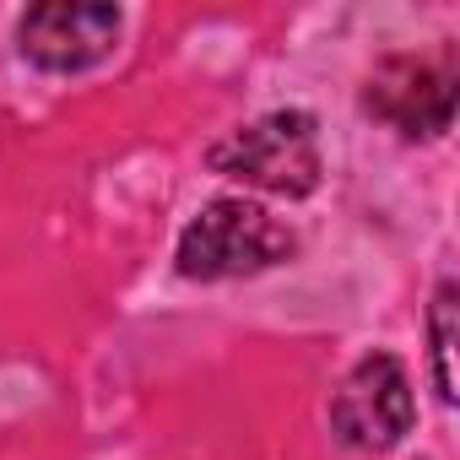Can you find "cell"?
I'll list each match as a JSON object with an SVG mask.
<instances>
[{
  "label": "cell",
  "instance_id": "cell-1",
  "mask_svg": "<svg viewBox=\"0 0 460 460\" xmlns=\"http://www.w3.org/2000/svg\"><path fill=\"white\" fill-rule=\"evenodd\" d=\"M298 250L293 227L277 222L266 206L255 200H211L200 206V217L184 227L179 239V271L195 282H217V277H250L266 271L277 261H288Z\"/></svg>",
  "mask_w": 460,
  "mask_h": 460
},
{
  "label": "cell",
  "instance_id": "cell-2",
  "mask_svg": "<svg viewBox=\"0 0 460 460\" xmlns=\"http://www.w3.org/2000/svg\"><path fill=\"white\" fill-rule=\"evenodd\" d=\"M206 163L222 179H239V184L298 200L320 184V136H314L309 114L282 109V114H266V119L234 130L227 141H217L206 152Z\"/></svg>",
  "mask_w": 460,
  "mask_h": 460
},
{
  "label": "cell",
  "instance_id": "cell-3",
  "mask_svg": "<svg viewBox=\"0 0 460 460\" xmlns=\"http://www.w3.org/2000/svg\"><path fill=\"white\" fill-rule=\"evenodd\" d=\"M455 93H460L455 49L390 55L374 66V76L363 87V109L379 114L385 125H395L401 136H444L455 119Z\"/></svg>",
  "mask_w": 460,
  "mask_h": 460
},
{
  "label": "cell",
  "instance_id": "cell-4",
  "mask_svg": "<svg viewBox=\"0 0 460 460\" xmlns=\"http://www.w3.org/2000/svg\"><path fill=\"white\" fill-rule=\"evenodd\" d=\"M331 422H336V433L352 449H390L411 428V385H406V368L390 352L363 358L341 379V390L331 401Z\"/></svg>",
  "mask_w": 460,
  "mask_h": 460
},
{
  "label": "cell",
  "instance_id": "cell-5",
  "mask_svg": "<svg viewBox=\"0 0 460 460\" xmlns=\"http://www.w3.org/2000/svg\"><path fill=\"white\" fill-rule=\"evenodd\" d=\"M22 55L39 60L44 71H82L98 66L114 39H119V12L114 6H87V0H44L17 28Z\"/></svg>",
  "mask_w": 460,
  "mask_h": 460
},
{
  "label": "cell",
  "instance_id": "cell-6",
  "mask_svg": "<svg viewBox=\"0 0 460 460\" xmlns=\"http://www.w3.org/2000/svg\"><path fill=\"white\" fill-rule=\"evenodd\" d=\"M428 331H433V385H438V401H455V282H444L433 293Z\"/></svg>",
  "mask_w": 460,
  "mask_h": 460
}]
</instances>
